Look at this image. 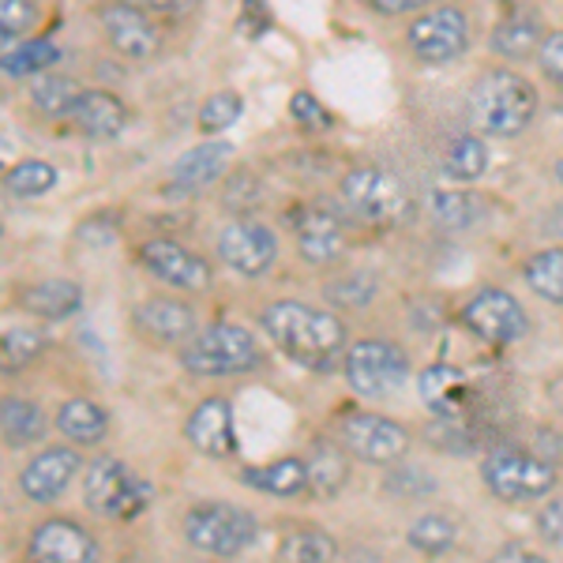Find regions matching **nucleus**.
Segmentation results:
<instances>
[{"mask_svg": "<svg viewBox=\"0 0 563 563\" xmlns=\"http://www.w3.org/2000/svg\"><path fill=\"white\" fill-rule=\"evenodd\" d=\"M260 327L267 334V342L282 357H289L294 365H301L316 376L342 368L350 346V331L342 323L339 312L320 305L297 301V297H282V301L263 305Z\"/></svg>", "mask_w": 563, "mask_h": 563, "instance_id": "1", "label": "nucleus"}, {"mask_svg": "<svg viewBox=\"0 0 563 563\" xmlns=\"http://www.w3.org/2000/svg\"><path fill=\"white\" fill-rule=\"evenodd\" d=\"M541 113V95L522 71L504 65L485 68L466 90L470 132L488 140H519Z\"/></svg>", "mask_w": 563, "mask_h": 563, "instance_id": "2", "label": "nucleus"}, {"mask_svg": "<svg viewBox=\"0 0 563 563\" xmlns=\"http://www.w3.org/2000/svg\"><path fill=\"white\" fill-rule=\"evenodd\" d=\"M339 203L346 207L353 222L372 225V230H395L413 214V196L406 180L376 162H357L339 177Z\"/></svg>", "mask_w": 563, "mask_h": 563, "instance_id": "3", "label": "nucleus"}, {"mask_svg": "<svg viewBox=\"0 0 563 563\" xmlns=\"http://www.w3.org/2000/svg\"><path fill=\"white\" fill-rule=\"evenodd\" d=\"M180 368L199 379H225V376H249L263 368L267 353L260 339L241 323H207L199 327L192 339L177 350Z\"/></svg>", "mask_w": 563, "mask_h": 563, "instance_id": "4", "label": "nucleus"}, {"mask_svg": "<svg viewBox=\"0 0 563 563\" xmlns=\"http://www.w3.org/2000/svg\"><path fill=\"white\" fill-rule=\"evenodd\" d=\"M361 225L346 214V207L323 203V199H305L289 211V233H294L297 256L316 271H334L350 260L357 244Z\"/></svg>", "mask_w": 563, "mask_h": 563, "instance_id": "5", "label": "nucleus"}, {"mask_svg": "<svg viewBox=\"0 0 563 563\" xmlns=\"http://www.w3.org/2000/svg\"><path fill=\"white\" fill-rule=\"evenodd\" d=\"M481 485L499 504H538V499L556 493L560 466H552L538 451L507 443V448H493L481 459Z\"/></svg>", "mask_w": 563, "mask_h": 563, "instance_id": "6", "label": "nucleus"}, {"mask_svg": "<svg viewBox=\"0 0 563 563\" xmlns=\"http://www.w3.org/2000/svg\"><path fill=\"white\" fill-rule=\"evenodd\" d=\"M185 541L211 560H238L260 541V519L230 499H199L185 511Z\"/></svg>", "mask_w": 563, "mask_h": 563, "instance_id": "7", "label": "nucleus"}, {"mask_svg": "<svg viewBox=\"0 0 563 563\" xmlns=\"http://www.w3.org/2000/svg\"><path fill=\"white\" fill-rule=\"evenodd\" d=\"M342 376L353 395L361 398H390L402 390L413 376V361L402 342L384 339V334H365L353 339L342 357Z\"/></svg>", "mask_w": 563, "mask_h": 563, "instance_id": "8", "label": "nucleus"}, {"mask_svg": "<svg viewBox=\"0 0 563 563\" xmlns=\"http://www.w3.org/2000/svg\"><path fill=\"white\" fill-rule=\"evenodd\" d=\"M84 504L98 519L135 522L151 507V481H143L124 459L98 455L84 466Z\"/></svg>", "mask_w": 563, "mask_h": 563, "instance_id": "9", "label": "nucleus"}, {"mask_svg": "<svg viewBox=\"0 0 563 563\" xmlns=\"http://www.w3.org/2000/svg\"><path fill=\"white\" fill-rule=\"evenodd\" d=\"M470 38H474V23H470V12L455 0H443V4H432L424 12H417L410 26L402 31L406 53L417 60V65H451L462 53L470 49Z\"/></svg>", "mask_w": 563, "mask_h": 563, "instance_id": "10", "label": "nucleus"}, {"mask_svg": "<svg viewBox=\"0 0 563 563\" xmlns=\"http://www.w3.org/2000/svg\"><path fill=\"white\" fill-rule=\"evenodd\" d=\"M459 323L488 350H511L530 334V312L511 289L481 286L459 305Z\"/></svg>", "mask_w": 563, "mask_h": 563, "instance_id": "11", "label": "nucleus"}, {"mask_svg": "<svg viewBox=\"0 0 563 563\" xmlns=\"http://www.w3.org/2000/svg\"><path fill=\"white\" fill-rule=\"evenodd\" d=\"M334 440L350 451V459L365 462V466H395L410 455L413 448V432L406 429L402 421L387 413H368V410H357V413H346L334 429Z\"/></svg>", "mask_w": 563, "mask_h": 563, "instance_id": "12", "label": "nucleus"}, {"mask_svg": "<svg viewBox=\"0 0 563 563\" xmlns=\"http://www.w3.org/2000/svg\"><path fill=\"white\" fill-rule=\"evenodd\" d=\"M135 263L174 294H207L214 286V263L177 238H151L135 249Z\"/></svg>", "mask_w": 563, "mask_h": 563, "instance_id": "13", "label": "nucleus"}, {"mask_svg": "<svg viewBox=\"0 0 563 563\" xmlns=\"http://www.w3.org/2000/svg\"><path fill=\"white\" fill-rule=\"evenodd\" d=\"M98 26H102L109 49L124 60H135V65H147L166 49L162 20H154L151 12H140L132 4H121V0H109V4L98 8Z\"/></svg>", "mask_w": 563, "mask_h": 563, "instance_id": "14", "label": "nucleus"}, {"mask_svg": "<svg viewBox=\"0 0 563 563\" xmlns=\"http://www.w3.org/2000/svg\"><path fill=\"white\" fill-rule=\"evenodd\" d=\"M214 252H218V260L230 271H238L241 278H263V275H271V267L278 263V233L252 214L230 218V222L218 230Z\"/></svg>", "mask_w": 563, "mask_h": 563, "instance_id": "15", "label": "nucleus"}, {"mask_svg": "<svg viewBox=\"0 0 563 563\" xmlns=\"http://www.w3.org/2000/svg\"><path fill=\"white\" fill-rule=\"evenodd\" d=\"M185 440H188V448L203 459H214V462L238 459L241 440H238V413H233V398L207 395L203 402L188 413Z\"/></svg>", "mask_w": 563, "mask_h": 563, "instance_id": "16", "label": "nucleus"}, {"mask_svg": "<svg viewBox=\"0 0 563 563\" xmlns=\"http://www.w3.org/2000/svg\"><path fill=\"white\" fill-rule=\"evenodd\" d=\"M102 560V544L87 526L65 515L38 522L26 538V563H98Z\"/></svg>", "mask_w": 563, "mask_h": 563, "instance_id": "17", "label": "nucleus"}, {"mask_svg": "<svg viewBox=\"0 0 563 563\" xmlns=\"http://www.w3.org/2000/svg\"><path fill=\"white\" fill-rule=\"evenodd\" d=\"M132 327L151 346L180 350L199 331V316L188 301H180L174 294H162V297H147V301L132 308Z\"/></svg>", "mask_w": 563, "mask_h": 563, "instance_id": "18", "label": "nucleus"}, {"mask_svg": "<svg viewBox=\"0 0 563 563\" xmlns=\"http://www.w3.org/2000/svg\"><path fill=\"white\" fill-rule=\"evenodd\" d=\"M79 470H84L79 448H71V443H53V448H42L38 455L20 470V493L31 499V504H53V499L65 496V488L79 477Z\"/></svg>", "mask_w": 563, "mask_h": 563, "instance_id": "19", "label": "nucleus"}, {"mask_svg": "<svg viewBox=\"0 0 563 563\" xmlns=\"http://www.w3.org/2000/svg\"><path fill=\"white\" fill-rule=\"evenodd\" d=\"M129 121H132L129 102L106 87H84L68 113L71 132H79L84 140H95V143L121 140L124 129H129Z\"/></svg>", "mask_w": 563, "mask_h": 563, "instance_id": "20", "label": "nucleus"}, {"mask_svg": "<svg viewBox=\"0 0 563 563\" xmlns=\"http://www.w3.org/2000/svg\"><path fill=\"white\" fill-rule=\"evenodd\" d=\"M233 158H238L233 143L203 140V143H196L192 151H185L174 162V169H169V185H174L180 196L203 192V188H211V185H218V180H225V174L233 169Z\"/></svg>", "mask_w": 563, "mask_h": 563, "instance_id": "21", "label": "nucleus"}, {"mask_svg": "<svg viewBox=\"0 0 563 563\" xmlns=\"http://www.w3.org/2000/svg\"><path fill=\"white\" fill-rule=\"evenodd\" d=\"M544 34L549 31H544L541 15L533 12L530 4L507 8L504 20H499L493 26V34H488V49H493L499 60H530V57H538Z\"/></svg>", "mask_w": 563, "mask_h": 563, "instance_id": "22", "label": "nucleus"}, {"mask_svg": "<svg viewBox=\"0 0 563 563\" xmlns=\"http://www.w3.org/2000/svg\"><path fill=\"white\" fill-rule=\"evenodd\" d=\"M241 485H249L252 493H263L271 499H301V496H308L305 455H282L275 462L244 466L241 470Z\"/></svg>", "mask_w": 563, "mask_h": 563, "instance_id": "23", "label": "nucleus"}, {"mask_svg": "<svg viewBox=\"0 0 563 563\" xmlns=\"http://www.w3.org/2000/svg\"><path fill=\"white\" fill-rule=\"evenodd\" d=\"M305 466H308V496L316 499H334L350 485L353 474V459L339 440H316L305 455Z\"/></svg>", "mask_w": 563, "mask_h": 563, "instance_id": "24", "label": "nucleus"}, {"mask_svg": "<svg viewBox=\"0 0 563 563\" xmlns=\"http://www.w3.org/2000/svg\"><path fill=\"white\" fill-rule=\"evenodd\" d=\"M20 305H23V312L38 316V320L60 323L84 308V286L71 278H42L20 289Z\"/></svg>", "mask_w": 563, "mask_h": 563, "instance_id": "25", "label": "nucleus"}, {"mask_svg": "<svg viewBox=\"0 0 563 563\" xmlns=\"http://www.w3.org/2000/svg\"><path fill=\"white\" fill-rule=\"evenodd\" d=\"M49 432V417L34 398H23V395H4L0 398V440L8 448L23 451V448H34V443L45 440Z\"/></svg>", "mask_w": 563, "mask_h": 563, "instance_id": "26", "label": "nucleus"}, {"mask_svg": "<svg viewBox=\"0 0 563 563\" xmlns=\"http://www.w3.org/2000/svg\"><path fill=\"white\" fill-rule=\"evenodd\" d=\"M57 432L65 435L71 448L90 451L98 443H106L109 435V413L95 398H68L57 410Z\"/></svg>", "mask_w": 563, "mask_h": 563, "instance_id": "27", "label": "nucleus"}, {"mask_svg": "<svg viewBox=\"0 0 563 563\" xmlns=\"http://www.w3.org/2000/svg\"><path fill=\"white\" fill-rule=\"evenodd\" d=\"M424 218L440 233H462L470 225H477L481 218V199L477 192H462V188H429L424 192Z\"/></svg>", "mask_w": 563, "mask_h": 563, "instance_id": "28", "label": "nucleus"}, {"mask_svg": "<svg viewBox=\"0 0 563 563\" xmlns=\"http://www.w3.org/2000/svg\"><path fill=\"white\" fill-rule=\"evenodd\" d=\"M417 390H421V402L429 410L443 413V417H459L462 410V398H466V376L455 365H443L435 361L417 376Z\"/></svg>", "mask_w": 563, "mask_h": 563, "instance_id": "29", "label": "nucleus"}, {"mask_svg": "<svg viewBox=\"0 0 563 563\" xmlns=\"http://www.w3.org/2000/svg\"><path fill=\"white\" fill-rule=\"evenodd\" d=\"M440 169H443V177L459 180V185H474V180L485 177V169H488L485 135H477V132L451 135L448 147L440 154Z\"/></svg>", "mask_w": 563, "mask_h": 563, "instance_id": "30", "label": "nucleus"}, {"mask_svg": "<svg viewBox=\"0 0 563 563\" xmlns=\"http://www.w3.org/2000/svg\"><path fill=\"white\" fill-rule=\"evenodd\" d=\"M334 556H339V541L323 526H289L278 541V563H334Z\"/></svg>", "mask_w": 563, "mask_h": 563, "instance_id": "31", "label": "nucleus"}, {"mask_svg": "<svg viewBox=\"0 0 563 563\" xmlns=\"http://www.w3.org/2000/svg\"><path fill=\"white\" fill-rule=\"evenodd\" d=\"M49 350V334L42 327H8L0 331V376H20L38 365Z\"/></svg>", "mask_w": 563, "mask_h": 563, "instance_id": "32", "label": "nucleus"}, {"mask_svg": "<svg viewBox=\"0 0 563 563\" xmlns=\"http://www.w3.org/2000/svg\"><path fill=\"white\" fill-rule=\"evenodd\" d=\"M57 60H60L57 42L34 38V34H31V38L15 42L12 49L0 53V76H8V79H38L42 71L57 68Z\"/></svg>", "mask_w": 563, "mask_h": 563, "instance_id": "33", "label": "nucleus"}, {"mask_svg": "<svg viewBox=\"0 0 563 563\" xmlns=\"http://www.w3.org/2000/svg\"><path fill=\"white\" fill-rule=\"evenodd\" d=\"M406 544L429 560L448 556L459 544V522L451 519L448 511H424V515H417L410 522V530H406Z\"/></svg>", "mask_w": 563, "mask_h": 563, "instance_id": "34", "label": "nucleus"}, {"mask_svg": "<svg viewBox=\"0 0 563 563\" xmlns=\"http://www.w3.org/2000/svg\"><path fill=\"white\" fill-rule=\"evenodd\" d=\"M79 90H84V84L65 76V71H42L38 79H31V106L45 121H68Z\"/></svg>", "mask_w": 563, "mask_h": 563, "instance_id": "35", "label": "nucleus"}, {"mask_svg": "<svg viewBox=\"0 0 563 563\" xmlns=\"http://www.w3.org/2000/svg\"><path fill=\"white\" fill-rule=\"evenodd\" d=\"M522 282L549 305H563V244L538 249L522 260Z\"/></svg>", "mask_w": 563, "mask_h": 563, "instance_id": "36", "label": "nucleus"}, {"mask_svg": "<svg viewBox=\"0 0 563 563\" xmlns=\"http://www.w3.org/2000/svg\"><path fill=\"white\" fill-rule=\"evenodd\" d=\"M323 297L331 301V308H342V312H361L379 297V275L368 267H353L346 275L331 278L323 286Z\"/></svg>", "mask_w": 563, "mask_h": 563, "instance_id": "37", "label": "nucleus"}, {"mask_svg": "<svg viewBox=\"0 0 563 563\" xmlns=\"http://www.w3.org/2000/svg\"><path fill=\"white\" fill-rule=\"evenodd\" d=\"M57 166L45 158H23L12 169H4V192L12 199H42L57 188Z\"/></svg>", "mask_w": 563, "mask_h": 563, "instance_id": "38", "label": "nucleus"}, {"mask_svg": "<svg viewBox=\"0 0 563 563\" xmlns=\"http://www.w3.org/2000/svg\"><path fill=\"white\" fill-rule=\"evenodd\" d=\"M384 493L390 499H429L440 493V481H435L424 466H413V462H395L384 474Z\"/></svg>", "mask_w": 563, "mask_h": 563, "instance_id": "39", "label": "nucleus"}, {"mask_svg": "<svg viewBox=\"0 0 563 563\" xmlns=\"http://www.w3.org/2000/svg\"><path fill=\"white\" fill-rule=\"evenodd\" d=\"M241 113H244V98L238 90H218V95L203 98L199 117H196V129L203 135H218V132L233 129V124L241 121Z\"/></svg>", "mask_w": 563, "mask_h": 563, "instance_id": "40", "label": "nucleus"}, {"mask_svg": "<svg viewBox=\"0 0 563 563\" xmlns=\"http://www.w3.org/2000/svg\"><path fill=\"white\" fill-rule=\"evenodd\" d=\"M42 12L34 0H0V53L12 49L15 42L31 38Z\"/></svg>", "mask_w": 563, "mask_h": 563, "instance_id": "41", "label": "nucleus"}, {"mask_svg": "<svg viewBox=\"0 0 563 563\" xmlns=\"http://www.w3.org/2000/svg\"><path fill=\"white\" fill-rule=\"evenodd\" d=\"M263 203V185L252 169H230L225 174V185H222V207L233 211V218H244L252 214L256 207Z\"/></svg>", "mask_w": 563, "mask_h": 563, "instance_id": "42", "label": "nucleus"}, {"mask_svg": "<svg viewBox=\"0 0 563 563\" xmlns=\"http://www.w3.org/2000/svg\"><path fill=\"white\" fill-rule=\"evenodd\" d=\"M533 530L544 544L563 549V496H544L541 507L533 511Z\"/></svg>", "mask_w": 563, "mask_h": 563, "instance_id": "43", "label": "nucleus"}, {"mask_svg": "<svg viewBox=\"0 0 563 563\" xmlns=\"http://www.w3.org/2000/svg\"><path fill=\"white\" fill-rule=\"evenodd\" d=\"M289 117H294L305 132H327V129H331V113H327L320 98L308 95V90H297V95L289 98Z\"/></svg>", "mask_w": 563, "mask_h": 563, "instance_id": "44", "label": "nucleus"}, {"mask_svg": "<svg viewBox=\"0 0 563 563\" xmlns=\"http://www.w3.org/2000/svg\"><path fill=\"white\" fill-rule=\"evenodd\" d=\"M538 65L556 87H563V31H549L538 49Z\"/></svg>", "mask_w": 563, "mask_h": 563, "instance_id": "45", "label": "nucleus"}, {"mask_svg": "<svg viewBox=\"0 0 563 563\" xmlns=\"http://www.w3.org/2000/svg\"><path fill=\"white\" fill-rule=\"evenodd\" d=\"M121 4L151 12L154 20H185V15H192L199 8V0H121Z\"/></svg>", "mask_w": 563, "mask_h": 563, "instance_id": "46", "label": "nucleus"}, {"mask_svg": "<svg viewBox=\"0 0 563 563\" xmlns=\"http://www.w3.org/2000/svg\"><path fill=\"white\" fill-rule=\"evenodd\" d=\"M432 0H365V8L372 15H384V20H398V15H413L424 12Z\"/></svg>", "mask_w": 563, "mask_h": 563, "instance_id": "47", "label": "nucleus"}, {"mask_svg": "<svg viewBox=\"0 0 563 563\" xmlns=\"http://www.w3.org/2000/svg\"><path fill=\"white\" fill-rule=\"evenodd\" d=\"M488 563H549V556H544V552H533L530 544H522V541H507L493 552Z\"/></svg>", "mask_w": 563, "mask_h": 563, "instance_id": "48", "label": "nucleus"}, {"mask_svg": "<svg viewBox=\"0 0 563 563\" xmlns=\"http://www.w3.org/2000/svg\"><path fill=\"white\" fill-rule=\"evenodd\" d=\"M544 390H549L552 406H556V410L563 413V372H560V376H552V379H549V387H544Z\"/></svg>", "mask_w": 563, "mask_h": 563, "instance_id": "49", "label": "nucleus"}, {"mask_svg": "<svg viewBox=\"0 0 563 563\" xmlns=\"http://www.w3.org/2000/svg\"><path fill=\"white\" fill-rule=\"evenodd\" d=\"M493 4H499V8H526L530 0H493Z\"/></svg>", "mask_w": 563, "mask_h": 563, "instance_id": "50", "label": "nucleus"}, {"mask_svg": "<svg viewBox=\"0 0 563 563\" xmlns=\"http://www.w3.org/2000/svg\"><path fill=\"white\" fill-rule=\"evenodd\" d=\"M552 174H556V180H560V185H563V154H560V158H556V169H552Z\"/></svg>", "mask_w": 563, "mask_h": 563, "instance_id": "51", "label": "nucleus"}, {"mask_svg": "<svg viewBox=\"0 0 563 563\" xmlns=\"http://www.w3.org/2000/svg\"><path fill=\"white\" fill-rule=\"evenodd\" d=\"M0 233H4V225H0Z\"/></svg>", "mask_w": 563, "mask_h": 563, "instance_id": "52", "label": "nucleus"}]
</instances>
